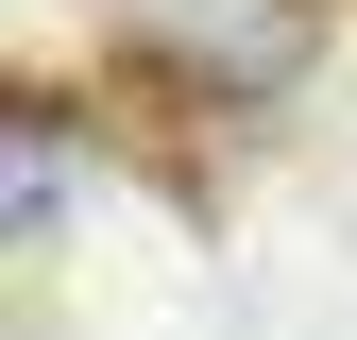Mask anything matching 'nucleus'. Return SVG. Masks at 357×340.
Returning a JSON list of instances; mask_svg holds the SVG:
<instances>
[{
  "mask_svg": "<svg viewBox=\"0 0 357 340\" xmlns=\"http://www.w3.org/2000/svg\"><path fill=\"white\" fill-rule=\"evenodd\" d=\"M137 52H170L188 85H221V102H273V85H306V52H324V17L306 0H102Z\"/></svg>",
  "mask_w": 357,
  "mask_h": 340,
  "instance_id": "1",
  "label": "nucleus"
}]
</instances>
